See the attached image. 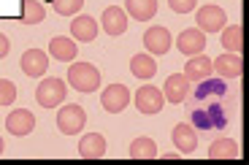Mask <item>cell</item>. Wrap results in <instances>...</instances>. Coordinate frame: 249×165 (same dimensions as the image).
I'll use <instances>...</instances> for the list:
<instances>
[{"label":"cell","instance_id":"1","mask_svg":"<svg viewBox=\"0 0 249 165\" xmlns=\"http://www.w3.org/2000/svg\"><path fill=\"white\" fill-rule=\"evenodd\" d=\"M190 125L200 133H214V130H222L228 125V114L217 103H203L198 109H190Z\"/></svg>","mask_w":249,"mask_h":165},{"label":"cell","instance_id":"2","mask_svg":"<svg viewBox=\"0 0 249 165\" xmlns=\"http://www.w3.org/2000/svg\"><path fill=\"white\" fill-rule=\"evenodd\" d=\"M68 81L73 90L79 92H95L100 87V71L92 65V62H73V65H68Z\"/></svg>","mask_w":249,"mask_h":165},{"label":"cell","instance_id":"3","mask_svg":"<svg viewBox=\"0 0 249 165\" xmlns=\"http://www.w3.org/2000/svg\"><path fill=\"white\" fill-rule=\"evenodd\" d=\"M228 95V84H225V79H203L198 81V87H195L193 95H187V103H190V109H198V106L203 103H217L219 98H225Z\"/></svg>","mask_w":249,"mask_h":165},{"label":"cell","instance_id":"4","mask_svg":"<svg viewBox=\"0 0 249 165\" xmlns=\"http://www.w3.org/2000/svg\"><path fill=\"white\" fill-rule=\"evenodd\" d=\"M65 95H68V87H65L62 79H57V76H49V79H44L36 87V100H38V106H44V109H57V106H62Z\"/></svg>","mask_w":249,"mask_h":165},{"label":"cell","instance_id":"5","mask_svg":"<svg viewBox=\"0 0 249 165\" xmlns=\"http://www.w3.org/2000/svg\"><path fill=\"white\" fill-rule=\"evenodd\" d=\"M84 125H87V114H84V109L76 103H68L62 106L60 111H57V130H60L62 135H76L84 130Z\"/></svg>","mask_w":249,"mask_h":165},{"label":"cell","instance_id":"6","mask_svg":"<svg viewBox=\"0 0 249 165\" xmlns=\"http://www.w3.org/2000/svg\"><path fill=\"white\" fill-rule=\"evenodd\" d=\"M225 22H228V14L214 3L212 6H200L195 11V27L203 33H219L225 27Z\"/></svg>","mask_w":249,"mask_h":165},{"label":"cell","instance_id":"7","mask_svg":"<svg viewBox=\"0 0 249 165\" xmlns=\"http://www.w3.org/2000/svg\"><path fill=\"white\" fill-rule=\"evenodd\" d=\"M143 46H146V52H149V55L162 57V55H168L171 46H174V36H171L168 27L155 25V27H149V30L143 33Z\"/></svg>","mask_w":249,"mask_h":165},{"label":"cell","instance_id":"8","mask_svg":"<svg viewBox=\"0 0 249 165\" xmlns=\"http://www.w3.org/2000/svg\"><path fill=\"white\" fill-rule=\"evenodd\" d=\"M100 106L108 111V114H119L130 106V90L124 84H111L100 92Z\"/></svg>","mask_w":249,"mask_h":165},{"label":"cell","instance_id":"9","mask_svg":"<svg viewBox=\"0 0 249 165\" xmlns=\"http://www.w3.org/2000/svg\"><path fill=\"white\" fill-rule=\"evenodd\" d=\"M176 46H179L181 55L193 57V55H203L206 49V33L198 30V27H187V30L179 33V38H176Z\"/></svg>","mask_w":249,"mask_h":165},{"label":"cell","instance_id":"10","mask_svg":"<svg viewBox=\"0 0 249 165\" xmlns=\"http://www.w3.org/2000/svg\"><path fill=\"white\" fill-rule=\"evenodd\" d=\"M6 130L11 135H17V138H25V135H30L33 130H36V116H33V111L27 109H14L11 114H8L6 119Z\"/></svg>","mask_w":249,"mask_h":165},{"label":"cell","instance_id":"11","mask_svg":"<svg viewBox=\"0 0 249 165\" xmlns=\"http://www.w3.org/2000/svg\"><path fill=\"white\" fill-rule=\"evenodd\" d=\"M162 106H165V98H162V90H157V87L146 84L136 92V109L141 114H160Z\"/></svg>","mask_w":249,"mask_h":165},{"label":"cell","instance_id":"12","mask_svg":"<svg viewBox=\"0 0 249 165\" xmlns=\"http://www.w3.org/2000/svg\"><path fill=\"white\" fill-rule=\"evenodd\" d=\"M190 84L193 81L187 79L184 73H171L165 79V87H162V98L168 100V103H184V98L190 95Z\"/></svg>","mask_w":249,"mask_h":165},{"label":"cell","instance_id":"13","mask_svg":"<svg viewBox=\"0 0 249 165\" xmlns=\"http://www.w3.org/2000/svg\"><path fill=\"white\" fill-rule=\"evenodd\" d=\"M214 71L219 73V79H238L244 73V60L241 55H233V52H225L217 60H212Z\"/></svg>","mask_w":249,"mask_h":165},{"label":"cell","instance_id":"14","mask_svg":"<svg viewBox=\"0 0 249 165\" xmlns=\"http://www.w3.org/2000/svg\"><path fill=\"white\" fill-rule=\"evenodd\" d=\"M171 138H174V147L179 149V154H190L198 149V130L193 128V125L187 122H179L174 128V133H171Z\"/></svg>","mask_w":249,"mask_h":165},{"label":"cell","instance_id":"15","mask_svg":"<svg viewBox=\"0 0 249 165\" xmlns=\"http://www.w3.org/2000/svg\"><path fill=\"white\" fill-rule=\"evenodd\" d=\"M22 71H25V76H33V79H41V76L46 73V68H49V57H46V52L41 49H27L25 55H22Z\"/></svg>","mask_w":249,"mask_h":165},{"label":"cell","instance_id":"16","mask_svg":"<svg viewBox=\"0 0 249 165\" xmlns=\"http://www.w3.org/2000/svg\"><path fill=\"white\" fill-rule=\"evenodd\" d=\"M95 36H98V19L87 17V14H79V17L71 22V38H73V41L89 43V41H95Z\"/></svg>","mask_w":249,"mask_h":165},{"label":"cell","instance_id":"17","mask_svg":"<svg viewBox=\"0 0 249 165\" xmlns=\"http://www.w3.org/2000/svg\"><path fill=\"white\" fill-rule=\"evenodd\" d=\"M49 55L60 62H73L76 55H79V46H76V41L68 36H54L49 41Z\"/></svg>","mask_w":249,"mask_h":165},{"label":"cell","instance_id":"18","mask_svg":"<svg viewBox=\"0 0 249 165\" xmlns=\"http://www.w3.org/2000/svg\"><path fill=\"white\" fill-rule=\"evenodd\" d=\"M214 73V65H212V60L206 55H193L190 60H187V65H184V76L190 81H203V79H209V76Z\"/></svg>","mask_w":249,"mask_h":165},{"label":"cell","instance_id":"19","mask_svg":"<svg viewBox=\"0 0 249 165\" xmlns=\"http://www.w3.org/2000/svg\"><path fill=\"white\" fill-rule=\"evenodd\" d=\"M100 22H103V30H106L108 36H122V33L127 30V14L119 6H108L106 11H103V17H100Z\"/></svg>","mask_w":249,"mask_h":165},{"label":"cell","instance_id":"20","mask_svg":"<svg viewBox=\"0 0 249 165\" xmlns=\"http://www.w3.org/2000/svg\"><path fill=\"white\" fill-rule=\"evenodd\" d=\"M79 154L84 160H100L106 154V138L100 133H87L79 141Z\"/></svg>","mask_w":249,"mask_h":165},{"label":"cell","instance_id":"21","mask_svg":"<svg viewBox=\"0 0 249 165\" xmlns=\"http://www.w3.org/2000/svg\"><path fill=\"white\" fill-rule=\"evenodd\" d=\"M124 14L136 22H149L157 14V0H124Z\"/></svg>","mask_w":249,"mask_h":165},{"label":"cell","instance_id":"22","mask_svg":"<svg viewBox=\"0 0 249 165\" xmlns=\"http://www.w3.org/2000/svg\"><path fill=\"white\" fill-rule=\"evenodd\" d=\"M130 73L136 76V79H143V81H149L152 76L157 73V62L152 55H136L130 60Z\"/></svg>","mask_w":249,"mask_h":165},{"label":"cell","instance_id":"23","mask_svg":"<svg viewBox=\"0 0 249 165\" xmlns=\"http://www.w3.org/2000/svg\"><path fill=\"white\" fill-rule=\"evenodd\" d=\"M238 144L233 138H219L209 147V160H238Z\"/></svg>","mask_w":249,"mask_h":165},{"label":"cell","instance_id":"24","mask_svg":"<svg viewBox=\"0 0 249 165\" xmlns=\"http://www.w3.org/2000/svg\"><path fill=\"white\" fill-rule=\"evenodd\" d=\"M130 157L133 160H155V157H160V149H157V144L152 138L141 135V138H136L130 144Z\"/></svg>","mask_w":249,"mask_h":165},{"label":"cell","instance_id":"25","mask_svg":"<svg viewBox=\"0 0 249 165\" xmlns=\"http://www.w3.org/2000/svg\"><path fill=\"white\" fill-rule=\"evenodd\" d=\"M222 49L225 52H233V55H241V49H244V41H241V27L238 25H231V27H222Z\"/></svg>","mask_w":249,"mask_h":165},{"label":"cell","instance_id":"26","mask_svg":"<svg viewBox=\"0 0 249 165\" xmlns=\"http://www.w3.org/2000/svg\"><path fill=\"white\" fill-rule=\"evenodd\" d=\"M44 17H46V8L38 0H25L22 3V22L25 25H38V22H44Z\"/></svg>","mask_w":249,"mask_h":165},{"label":"cell","instance_id":"27","mask_svg":"<svg viewBox=\"0 0 249 165\" xmlns=\"http://www.w3.org/2000/svg\"><path fill=\"white\" fill-rule=\"evenodd\" d=\"M52 8L60 17H76L84 8V0H52Z\"/></svg>","mask_w":249,"mask_h":165},{"label":"cell","instance_id":"28","mask_svg":"<svg viewBox=\"0 0 249 165\" xmlns=\"http://www.w3.org/2000/svg\"><path fill=\"white\" fill-rule=\"evenodd\" d=\"M17 100V84L8 79H0V109H6Z\"/></svg>","mask_w":249,"mask_h":165},{"label":"cell","instance_id":"29","mask_svg":"<svg viewBox=\"0 0 249 165\" xmlns=\"http://www.w3.org/2000/svg\"><path fill=\"white\" fill-rule=\"evenodd\" d=\"M168 6H171V11H176V14H190V11H195L198 0H168Z\"/></svg>","mask_w":249,"mask_h":165},{"label":"cell","instance_id":"30","mask_svg":"<svg viewBox=\"0 0 249 165\" xmlns=\"http://www.w3.org/2000/svg\"><path fill=\"white\" fill-rule=\"evenodd\" d=\"M8 52H11V41L0 33V60H3V57H8Z\"/></svg>","mask_w":249,"mask_h":165},{"label":"cell","instance_id":"31","mask_svg":"<svg viewBox=\"0 0 249 165\" xmlns=\"http://www.w3.org/2000/svg\"><path fill=\"white\" fill-rule=\"evenodd\" d=\"M0 154H3V135H0Z\"/></svg>","mask_w":249,"mask_h":165}]
</instances>
